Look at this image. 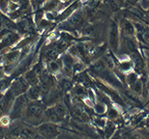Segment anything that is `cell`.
<instances>
[{"instance_id": "6da1fadb", "label": "cell", "mask_w": 149, "mask_h": 139, "mask_svg": "<svg viewBox=\"0 0 149 139\" xmlns=\"http://www.w3.org/2000/svg\"><path fill=\"white\" fill-rule=\"evenodd\" d=\"M45 110L46 108H45L44 102H40L39 100H30L23 113V120L30 126H39L44 121Z\"/></svg>"}, {"instance_id": "7a4b0ae2", "label": "cell", "mask_w": 149, "mask_h": 139, "mask_svg": "<svg viewBox=\"0 0 149 139\" xmlns=\"http://www.w3.org/2000/svg\"><path fill=\"white\" fill-rule=\"evenodd\" d=\"M67 117V108L63 102H57L47 108L44 113V122H49L53 124L62 123Z\"/></svg>"}, {"instance_id": "3957f363", "label": "cell", "mask_w": 149, "mask_h": 139, "mask_svg": "<svg viewBox=\"0 0 149 139\" xmlns=\"http://www.w3.org/2000/svg\"><path fill=\"white\" fill-rule=\"evenodd\" d=\"M29 102L30 100H28V98L25 94H23L19 97H17L14 100L13 106H12L10 111L11 120H17L23 116V113H24V110Z\"/></svg>"}, {"instance_id": "277c9868", "label": "cell", "mask_w": 149, "mask_h": 139, "mask_svg": "<svg viewBox=\"0 0 149 139\" xmlns=\"http://www.w3.org/2000/svg\"><path fill=\"white\" fill-rule=\"evenodd\" d=\"M38 133L45 139H55L60 132V129L56 124L49 122H43L37 127Z\"/></svg>"}, {"instance_id": "5b68a950", "label": "cell", "mask_w": 149, "mask_h": 139, "mask_svg": "<svg viewBox=\"0 0 149 139\" xmlns=\"http://www.w3.org/2000/svg\"><path fill=\"white\" fill-rule=\"evenodd\" d=\"M118 24L115 21L111 22L109 27V43L113 51H117L120 46V32Z\"/></svg>"}, {"instance_id": "8992f818", "label": "cell", "mask_w": 149, "mask_h": 139, "mask_svg": "<svg viewBox=\"0 0 149 139\" xmlns=\"http://www.w3.org/2000/svg\"><path fill=\"white\" fill-rule=\"evenodd\" d=\"M30 85L28 84V82L25 80V78L23 77H19L17 79H15L13 81V83L10 85V92L13 95L15 98L19 97L22 95L25 94L27 92V90L29 89Z\"/></svg>"}, {"instance_id": "52a82bcc", "label": "cell", "mask_w": 149, "mask_h": 139, "mask_svg": "<svg viewBox=\"0 0 149 139\" xmlns=\"http://www.w3.org/2000/svg\"><path fill=\"white\" fill-rule=\"evenodd\" d=\"M15 99H16V98L11 94L10 91H8V92L4 95V97L0 100V118L3 116H6L8 113H10Z\"/></svg>"}, {"instance_id": "ba28073f", "label": "cell", "mask_w": 149, "mask_h": 139, "mask_svg": "<svg viewBox=\"0 0 149 139\" xmlns=\"http://www.w3.org/2000/svg\"><path fill=\"white\" fill-rule=\"evenodd\" d=\"M17 29L19 30V33L26 35L30 34L31 32L34 31V23L30 17H28V15L20 17L19 22L17 23Z\"/></svg>"}, {"instance_id": "9c48e42d", "label": "cell", "mask_w": 149, "mask_h": 139, "mask_svg": "<svg viewBox=\"0 0 149 139\" xmlns=\"http://www.w3.org/2000/svg\"><path fill=\"white\" fill-rule=\"evenodd\" d=\"M19 38H20L19 34L16 33V32L11 31L10 33H8L1 40V42H0V51L5 50V48H8V47L14 46L19 40Z\"/></svg>"}, {"instance_id": "30bf717a", "label": "cell", "mask_w": 149, "mask_h": 139, "mask_svg": "<svg viewBox=\"0 0 149 139\" xmlns=\"http://www.w3.org/2000/svg\"><path fill=\"white\" fill-rule=\"evenodd\" d=\"M83 19H84V16H83L82 12H76L74 15H72V17H70L69 19L67 20L66 24V28H77L79 26L82 25V22H83Z\"/></svg>"}, {"instance_id": "8fae6325", "label": "cell", "mask_w": 149, "mask_h": 139, "mask_svg": "<svg viewBox=\"0 0 149 139\" xmlns=\"http://www.w3.org/2000/svg\"><path fill=\"white\" fill-rule=\"evenodd\" d=\"M120 29L122 31V35H124V36L133 37L134 35H135V33H136L135 25H134L129 19H121Z\"/></svg>"}, {"instance_id": "7c38bea8", "label": "cell", "mask_w": 149, "mask_h": 139, "mask_svg": "<svg viewBox=\"0 0 149 139\" xmlns=\"http://www.w3.org/2000/svg\"><path fill=\"white\" fill-rule=\"evenodd\" d=\"M120 42H121L122 48H123L124 50H126L127 52H129L130 54L136 50V42L134 41V39L132 37L124 36V35H122V38L120 39Z\"/></svg>"}, {"instance_id": "4fadbf2b", "label": "cell", "mask_w": 149, "mask_h": 139, "mask_svg": "<svg viewBox=\"0 0 149 139\" xmlns=\"http://www.w3.org/2000/svg\"><path fill=\"white\" fill-rule=\"evenodd\" d=\"M131 57L133 59V63L135 65V68H136V71L139 73H143V70H144V61L142 57L141 56V54L138 52V50L134 51L131 53Z\"/></svg>"}, {"instance_id": "5bb4252c", "label": "cell", "mask_w": 149, "mask_h": 139, "mask_svg": "<svg viewBox=\"0 0 149 139\" xmlns=\"http://www.w3.org/2000/svg\"><path fill=\"white\" fill-rule=\"evenodd\" d=\"M43 94V88L40 85H34V86H30L25 95L27 96L29 100H38L40 97Z\"/></svg>"}, {"instance_id": "9a60e30c", "label": "cell", "mask_w": 149, "mask_h": 139, "mask_svg": "<svg viewBox=\"0 0 149 139\" xmlns=\"http://www.w3.org/2000/svg\"><path fill=\"white\" fill-rule=\"evenodd\" d=\"M71 114H72L74 119L79 123H85L88 121L87 115L85 114L83 109L79 107V106H74L72 108V110H71Z\"/></svg>"}, {"instance_id": "2e32d148", "label": "cell", "mask_w": 149, "mask_h": 139, "mask_svg": "<svg viewBox=\"0 0 149 139\" xmlns=\"http://www.w3.org/2000/svg\"><path fill=\"white\" fill-rule=\"evenodd\" d=\"M23 77L25 78V80L28 82V84L30 86H34V85H38L39 84V73L36 71V69L30 70L28 72L25 73V75H23Z\"/></svg>"}, {"instance_id": "e0dca14e", "label": "cell", "mask_w": 149, "mask_h": 139, "mask_svg": "<svg viewBox=\"0 0 149 139\" xmlns=\"http://www.w3.org/2000/svg\"><path fill=\"white\" fill-rule=\"evenodd\" d=\"M59 4H60V0H49L44 6L45 11L53 12L56 8H58Z\"/></svg>"}, {"instance_id": "ac0fdd59", "label": "cell", "mask_w": 149, "mask_h": 139, "mask_svg": "<svg viewBox=\"0 0 149 139\" xmlns=\"http://www.w3.org/2000/svg\"><path fill=\"white\" fill-rule=\"evenodd\" d=\"M130 88L134 92V94H136V95H141L142 93V83L139 79H138L136 81L131 84Z\"/></svg>"}, {"instance_id": "d6986e66", "label": "cell", "mask_w": 149, "mask_h": 139, "mask_svg": "<svg viewBox=\"0 0 149 139\" xmlns=\"http://www.w3.org/2000/svg\"><path fill=\"white\" fill-rule=\"evenodd\" d=\"M61 68H62V62L60 60H53L52 62H49V70L52 73L58 72Z\"/></svg>"}, {"instance_id": "ffe728a7", "label": "cell", "mask_w": 149, "mask_h": 139, "mask_svg": "<svg viewBox=\"0 0 149 139\" xmlns=\"http://www.w3.org/2000/svg\"><path fill=\"white\" fill-rule=\"evenodd\" d=\"M105 4H106L107 7H108L109 9H111V10L113 12L117 11L119 9V7H120V6L116 3L115 0H105Z\"/></svg>"}, {"instance_id": "44dd1931", "label": "cell", "mask_w": 149, "mask_h": 139, "mask_svg": "<svg viewBox=\"0 0 149 139\" xmlns=\"http://www.w3.org/2000/svg\"><path fill=\"white\" fill-rule=\"evenodd\" d=\"M114 132V125L112 123H108L106 124V129H105V133H106V136L109 138L113 134Z\"/></svg>"}, {"instance_id": "7402d4cb", "label": "cell", "mask_w": 149, "mask_h": 139, "mask_svg": "<svg viewBox=\"0 0 149 139\" xmlns=\"http://www.w3.org/2000/svg\"><path fill=\"white\" fill-rule=\"evenodd\" d=\"M11 83L10 78H2L0 79V92H2L3 90H5Z\"/></svg>"}, {"instance_id": "603a6c76", "label": "cell", "mask_w": 149, "mask_h": 139, "mask_svg": "<svg viewBox=\"0 0 149 139\" xmlns=\"http://www.w3.org/2000/svg\"><path fill=\"white\" fill-rule=\"evenodd\" d=\"M125 139H145V138L139 132H132V133H128Z\"/></svg>"}, {"instance_id": "cb8c5ba5", "label": "cell", "mask_w": 149, "mask_h": 139, "mask_svg": "<svg viewBox=\"0 0 149 139\" xmlns=\"http://www.w3.org/2000/svg\"><path fill=\"white\" fill-rule=\"evenodd\" d=\"M138 75H136L135 73H129V75L127 76V81H128V84L131 85L132 83H134L135 81L138 80Z\"/></svg>"}, {"instance_id": "d4e9b609", "label": "cell", "mask_w": 149, "mask_h": 139, "mask_svg": "<svg viewBox=\"0 0 149 139\" xmlns=\"http://www.w3.org/2000/svg\"><path fill=\"white\" fill-rule=\"evenodd\" d=\"M139 36L142 38V40H143L144 42L149 43V27H145L144 31L139 34Z\"/></svg>"}, {"instance_id": "484cf974", "label": "cell", "mask_w": 149, "mask_h": 139, "mask_svg": "<svg viewBox=\"0 0 149 139\" xmlns=\"http://www.w3.org/2000/svg\"><path fill=\"white\" fill-rule=\"evenodd\" d=\"M139 133H141L142 136H143L145 139H149V129L146 128H141L139 129Z\"/></svg>"}, {"instance_id": "4316f807", "label": "cell", "mask_w": 149, "mask_h": 139, "mask_svg": "<svg viewBox=\"0 0 149 139\" xmlns=\"http://www.w3.org/2000/svg\"><path fill=\"white\" fill-rule=\"evenodd\" d=\"M55 139H74L73 136H71L69 133H60Z\"/></svg>"}, {"instance_id": "83f0119b", "label": "cell", "mask_w": 149, "mask_h": 139, "mask_svg": "<svg viewBox=\"0 0 149 139\" xmlns=\"http://www.w3.org/2000/svg\"><path fill=\"white\" fill-rule=\"evenodd\" d=\"M121 69L123 70V71H127V70H129L130 69V63H128V62H125V63H122L121 64Z\"/></svg>"}, {"instance_id": "f1b7e54d", "label": "cell", "mask_w": 149, "mask_h": 139, "mask_svg": "<svg viewBox=\"0 0 149 139\" xmlns=\"http://www.w3.org/2000/svg\"><path fill=\"white\" fill-rule=\"evenodd\" d=\"M142 123H143V126H142V128L149 129V117H147L144 121H142Z\"/></svg>"}, {"instance_id": "f546056e", "label": "cell", "mask_w": 149, "mask_h": 139, "mask_svg": "<svg viewBox=\"0 0 149 139\" xmlns=\"http://www.w3.org/2000/svg\"><path fill=\"white\" fill-rule=\"evenodd\" d=\"M5 70H4V68H1L0 67V79H2V78H4L5 77Z\"/></svg>"}, {"instance_id": "4dcf8cb0", "label": "cell", "mask_w": 149, "mask_h": 139, "mask_svg": "<svg viewBox=\"0 0 149 139\" xmlns=\"http://www.w3.org/2000/svg\"><path fill=\"white\" fill-rule=\"evenodd\" d=\"M139 0H126V3L129 5H136Z\"/></svg>"}, {"instance_id": "1f68e13d", "label": "cell", "mask_w": 149, "mask_h": 139, "mask_svg": "<svg viewBox=\"0 0 149 139\" xmlns=\"http://www.w3.org/2000/svg\"><path fill=\"white\" fill-rule=\"evenodd\" d=\"M3 139H19L17 136H15V135H12V134H7L6 136H4Z\"/></svg>"}, {"instance_id": "d6a6232c", "label": "cell", "mask_w": 149, "mask_h": 139, "mask_svg": "<svg viewBox=\"0 0 149 139\" xmlns=\"http://www.w3.org/2000/svg\"><path fill=\"white\" fill-rule=\"evenodd\" d=\"M115 1L119 6H122V5H124V3L126 2V0H115Z\"/></svg>"}, {"instance_id": "836d02e7", "label": "cell", "mask_w": 149, "mask_h": 139, "mask_svg": "<svg viewBox=\"0 0 149 139\" xmlns=\"http://www.w3.org/2000/svg\"><path fill=\"white\" fill-rule=\"evenodd\" d=\"M3 97H4V94H3V93H1V92H0V100H2V98Z\"/></svg>"}, {"instance_id": "e575fe53", "label": "cell", "mask_w": 149, "mask_h": 139, "mask_svg": "<svg viewBox=\"0 0 149 139\" xmlns=\"http://www.w3.org/2000/svg\"><path fill=\"white\" fill-rule=\"evenodd\" d=\"M19 139H29V138H27V137H23V136H19Z\"/></svg>"}, {"instance_id": "d590c367", "label": "cell", "mask_w": 149, "mask_h": 139, "mask_svg": "<svg viewBox=\"0 0 149 139\" xmlns=\"http://www.w3.org/2000/svg\"><path fill=\"white\" fill-rule=\"evenodd\" d=\"M77 139H85V138H81V137H79V138H77Z\"/></svg>"}, {"instance_id": "8d00e7d4", "label": "cell", "mask_w": 149, "mask_h": 139, "mask_svg": "<svg viewBox=\"0 0 149 139\" xmlns=\"http://www.w3.org/2000/svg\"><path fill=\"white\" fill-rule=\"evenodd\" d=\"M148 70H149V62H148Z\"/></svg>"}, {"instance_id": "74e56055", "label": "cell", "mask_w": 149, "mask_h": 139, "mask_svg": "<svg viewBox=\"0 0 149 139\" xmlns=\"http://www.w3.org/2000/svg\"><path fill=\"white\" fill-rule=\"evenodd\" d=\"M96 1H98V0H96Z\"/></svg>"}, {"instance_id": "f35d334b", "label": "cell", "mask_w": 149, "mask_h": 139, "mask_svg": "<svg viewBox=\"0 0 149 139\" xmlns=\"http://www.w3.org/2000/svg\"><path fill=\"white\" fill-rule=\"evenodd\" d=\"M148 1H149V0H148Z\"/></svg>"}]
</instances>
